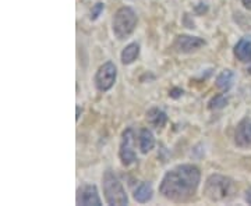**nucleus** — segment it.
I'll return each instance as SVG.
<instances>
[{
    "label": "nucleus",
    "mask_w": 251,
    "mask_h": 206,
    "mask_svg": "<svg viewBox=\"0 0 251 206\" xmlns=\"http://www.w3.org/2000/svg\"><path fill=\"white\" fill-rule=\"evenodd\" d=\"M201 181V171L194 164H179L163 176L159 184V192L165 199L183 204L188 202L197 194Z\"/></svg>",
    "instance_id": "obj_1"
},
{
    "label": "nucleus",
    "mask_w": 251,
    "mask_h": 206,
    "mask_svg": "<svg viewBox=\"0 0 251 206\" xmlns=\"http://www.w3.org/2000/svg\"><path fill=\"white\" fill-rule=\"evenodd\" d=\"M237 187L230 177L211 174L204 184L202 194L211 202H227L236 195Z\"/></svg>",
    "instance_id": "obj_2"
},
{
    "label": "nucleus",
    "mask_w": 251,
    "mask_h": 206,
    "mask_svg": "<svg viewBox=\"0 0 251 206\" xmlns=\"http://www.w3.org/2000/svg\"><path fill=\"white\" fill-rule=\"evenodd\" d=\"M77 205L80 206H100L102 201L99 198L98 188L94 184H82L77 189Z\"/></svg>",
    "instance_id": "obj_8"
},
{
    "label": "nucleus",
    "mask_w": 251,
    "mask_h": 206,
    "mask_svg": "<svg viewBox=\"0 0 251 206\" xmlns=\"http://www.w3.org/2000/svg\"><path fill=\"white\" fill-rule=\"evenodd\" d=\"M80 114H81V108L80 106H77V116H75V120H77V121L80 120Z\"/></svg>",
    "instance_id": "obj_20"
},
{
    "label": "nucleus",
    "mask_w": 251,
    "mask_h": 206,
    "mask_svg": "<svg viewBox=\"0 0 251 206\" xmlns=\"http://www.w3.org/2000/svg\"><path fill=\"white\" fill-rule=\"evenodd\" d=\"M246 201L251 205V188L247 189V192H246Z\"/></svg>",
    "instance_id": "obj_19"
},
{
    "label": "nucleus",
    "mask_w": 251,
    "mask_h": 206,
    "mask_svg": "<svg viewBox=\"0 0 251 206\" xmlns=\"http://www.w3.org/2000/svg\"><path fill=\"white\" fill-rule=\"evenodd\" d=\"M226 105H227V98L225 96L224 93H218L209 100L208 108L211 110H221V109L226 108Z\"/></svg>",
    "instance_id": "obj_16"
},
{
    "label": "nucleus",
    "mask_w": 251,
    "mask_h": 206,
    "mask_svg": "<svg viewBox=\"0 0 251 206\" xmlns=\"http://www.w3.org/2000/svg\"><path fill=\"white\" fill-rule=\"evenodd\" d=\"M204 45H205V41L202 38L181 34V35H177L175 38L172 47L177 53L188 54L193 53V52H197L198 49H201Z\"/></svg>",
    "instance_id": "obj_7"
},
{
    "label": "nucleus",
    "mask_w": 251,
    "mask_h": 206,
    "mask_svg": "<svg viewBox=\"0 0 251 206\" xmlns=\"http://www.w3.org/2000/svg\"><path fill=\"white\" fill-rule=\"evenodd\" d=\"M138 17L131 7H120L112 20V31L119 41H123L134 32Z\"/></svg>",
    "instance_id": "obj_4"
},
{
    "label": "nucleus",
    "mask_w": 251,
    "mask_h": 206,
    "mask_svg": "<svg viewBox=\"0 0 251 206\" xmlns=\"http://www.w3.org/2000/svg\"><path fill=\"white\" fill-rule=\"evenodd\" d=\"M249 72H250V74H251V67H250V69H249Z\"/></svg>",
    "instance_id": "obj_21"
},
{
    "label": "nucleus",
    "mask_w": 251,
    "mask_h": 206,
    "mask_svg": "<svg viewBox=\"0 0 251 206\" xmlns=\"http://www.w3.org/2000/svg\"><path fill=\"white\" fill-rule=\"evenodd\" d=\"M117 78V69L115 63L106 62L98 69L95 74V87L99 92H108L112 90Z\"/></svg>",
    "instance_id": "obj_6"
},
{
    "label": "nucleus",
    "mask_w": 251,
    "mask_h": 206,
    "mask_svg": "<svg viewBox=\"0 0 251 206\" xmlns=\"http://www.w3.org/2000/svg\"><path fill=\"white\" fill-rule=\"evenodd\" d=\"M138 146L140 151L144 155H147L148 152H151L155 148V137H153L152 131L148 128H143L138 134Z\"/></svg>",
    "instance_id": "obj_11"
},
{
    "label": "nucleus",
    "mask_w": 251,
    "mask_h": 206,
    "mask_svg": "<svg viewBox=\"0 0 251 206\" xmlns=\"http://www.w3.org/2000/svg\"><path fill=\"white\" fill-rule=\"evenodd\" d=\"M234 77L236 75H234V72L232 70H224V71L216 77V88H219V90L224 91V92H227V91L233 87Z\"/></svg>",
    "instance_id": "obj_14"
},
{
    "label": "nucleus",
    "mask_w": 251,
    "mask_h": 206,
    "mask_svg": "<svg viewBox=\"0 0 251 206\" xmlns=\"http://www.w3.org/2000/svg\"><path fill=\"white\" fill-rule=\"evenodd\" d=\"M234 143L236 146L246 149L251 146V120L243 118L234 130Z\"/></svg>",
    "instance_id": "obj_9"
},
{
    "label": "nucleus",
    "mask_w": 251,
    "mask_h": 206,
    "mask_svg": "<svg viewBox=\"0 0 251 206\" xmlns=\"http://www.w3.org/2000/svg\"><path fill=\"white\" fill-rule=\"evenodd\" d=\"M102 188L108 205H128V197L120 180L113 171L108 169L102 176Z\"/></svg>",
    "instance_id": "obj_3"
},
{
    "label": "nucleus",
    "mask_w": 251,
    "mask_h": 206,
    "mask_svg": "<svg viewBox=\"0 0 251 206\" xmlns=\"http://www.w3.org/2000/svg\"><path fill=\"white\" fill-rule=\"evenodd\" d=\"M134 130L131 127L126 128L122 134V141L119 146V159L123 166H131L137 160L134 151Z\"/></svg>",
    "instance_id": "obj_5"
},
{
    "label": "nucleus",
    "mask_w": 251,
    "mask_h": 206,
    "mask_svg": "<svg viewBox=\"0 0 251 206\" xmlns=\"http://www.w3.org/2000/svg\"><path fill=\"white\" fill-rule=\"evenodd\" d=\"M103 10H105V4L102 3V1H98V3H95L94 6H92V9H91V16L90 18L92 21H95L97 18L103 13Z\"/></svg>",
    "instance_id": "obj_17"
},
{
    "label": "nucleus",
    "mask_w": 251,
    "mask_h": 206,
    "mask_svg": "<svg viewBox=\"0 0 251 206\" xmlns=\"http://www.w3.org/2000/svg\"><path fill=\"white\" fill-rule=\"evenodd\" d=\"M152 194L153 189L152 185H151V183L144 181V183H141V184L135 188L134 199L137 202H140V204H147L148 201L152 199Z\"/></svg>",
    "instance_id": "obj_13"
},
{
    "label": "nucleus",
    "mask_w": 251,
    "mask_h": 206,
    "mask_svg": "<svg viewBox=\"0 0 251 206\" xmlns=\"http://www.w3.org/2000/svg\"><path fill=\"white\" fill-rule=\"evenodd\" d=\"M138 56H140V45L137 42H133V44H128L123 49L120 59H122V63L127 66V64L134 63Z\"/></svg>",
    "instance_id": "obj_15"
},
{
    "label": "nucleus",
    "mask_w": 251,
    "mask_h": 206,
    "mask_svg": "<svg viewBox=\"0 0 251 206\" xmlns=\"http://www.w3.org/2000/svg\"><path fill=\"white\" fill-rule=\"evenodd\" d=\"M147 120L155 128H162V127L166 126V123H168V116L162 109L151 108L147 112Z\"/></svg>",
    "instance_id": "obj_12"
},
{
    "label": "nucleus",
    "mask_w": 251,
    "mask_h": 206,
    "mask_svg": "<svg viewBox=\"0 0 251 206\" xmlns=\"http://www.w3.org/2000/svg\"><path fill=\"white\" fill-rule=\"evenodd\" d=\"M234 56L242 63H251V35L243 36L236 44Z\"/></svg>",
    "instance_id": "obj_10"
},
{
    "label": "nucleus",
    "mask_w": 251,
    "mask_h": 206,
    "mask_svg": "<svg viewBox=\"0 0 251 206\" xmlns=\"http://www.w3.org/2000/svg\"><path fill=\"white\" fill-rule=\"evenodd\" d=\"M243 6L247 10H251V0H242Z\"/></svg>",
    "instance_id": "obj_18"
}]
</instances>
